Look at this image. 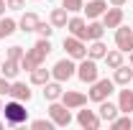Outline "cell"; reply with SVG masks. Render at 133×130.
Masks as SVG:
<instances>
[{
	"label": "cell",
	"mask_w": 133,
	"mask_h": 130,
	"mask_svg": "<svg viewBox=\"0 0 133 130\" xmlns=\"http://www.w3.org/2000/svg\"><path fill=\"white\" fill-rule=\"evenodd\" d=\"M49 54H51V41H49V38H38L31 49L23 54V59H21V69L33 71L36 66H41L44 61H46V56H49Z\"/></svg>",
	"instance_id": "cell-1"
},
{
	"label": "cell",
	"mask_w": 133,
	"mask_h": 130,
	"mask_svg": "<svg viewBox=\"0 0 133 130\" xmlns=\"http://www.w3.org/2000/svg\"><path fill=\"white\" fill-rule=\"evenodd\" d=\"M3 112H5V125H23L28 120V110L23 107L21 99H10L3 105Z\"/></svg>",
	"instance_id": "cell-2"
},
{
	"label": "cell",
	"mask_w": 133,
	"mask_h": 130,
	"mask_svg": "<svg viewBox=\"0 0 133 130\" xmlns=\"http://www.w3.org/2000/svg\"><path fill=\"white\" fill-rule=\"evenodd\" d=\"M113 92H115V82H113V79H95L87 97L92 99V102H102V99L110 97Z\"/></svg>",
	"instance_id": "cell-3"
},
{
	"label": "cell",
	"mask_w": 133,
	"mask_h": 130,
	"mask_svg": "<svg viewBox=\"0 0 133 130\" xmlns=\"http://www.w3.org/2000/svg\"><path fill=\"white\" fill-rule=\"evenodd\" d=\"M77 77L84 82V84H92L95 79H100V69H97V61L95 59H90V56H84L79 66H77Z\"/></svg>",
	"instance_id": "cell-4"
},
{
	"label": "cell",
	"mask_w": 133,
	"mask_h": 130,
	"mask_svg": "<svg viewBox=\"0 0 133 130\" xmlns=\"http://www.w3.org/2000/svg\"><path fill=\"white\" fill-rule=\"evenodd\" d=\"M74 74H77V66H74L72 59H59V61L54 64V69H51V77H54L56 82H62V84L69 82Z\"/></svg>",
	"instance_id": "cell-5"
},
{
	"label": "cell",
	"mask_w": 133,
	"mask_h": 130,
	"mask_svg": "<svg viewBox=\"0 0 133 130\" xmlns=\"http://www.w3.org/2000/svg\"><path fill=\"white\" fill-rule=\"evenodd\" d=\"M49 117L54 120L56 128H66L72 122V112H69V107H66L64 102H51L49 105Z\"/></svg>",
	"instance_id": "cell-6"
},
{
	"label": "cell",
	"mask_w": 133,
	"mask_h": 130,
	"mask_svg": "<svg viewBox=\"0 0 133 130\" xmlns=\"http://www.w3.org/2000/svg\"><path fill=\"white\" fill-rule=\"evenodd\" d=\"M64 51H66L69 59L82 61L84 56H87V44H84L82 38H77V36H66L64 38Z\"/></svg>",
	"instance_id": "cell-7"
},
{
	"label": "cell",
	"mask_w": 133,
	"mask_h": 130,
	"mask_svg": "<svg viewBox=\"0 0 133 130\" xmlns=\"http://www.w3.org/2000/svg\"><path fill=\"white\" fill-rule=\"evenodd\" d=\"M115 46L123 51V54H125V51H133V28H125L123 23L118 26L115 28Z\"/></svg>",
	"instance_id": "cell-8"
},
{
	"label": "cell",
	"mask_w": 133,
	"mask_h": 130,
	"mask_svg": "<svg viewBox=\"0 0 133 130\" xmlns=\"http://www.w3.org/2000/svg\"><path fill=\"white\" fill-rule=\"evenodd\" d=\"M87 95H82V92H74V89H66V92H62V102H64L69 110H79V107H84L87 105Z\"/></svg>",
	"instance_id": "cell-9"
},
{
	"label": "cell",
	"mask_w": 133,
	"mask_h": 130,
	"mask_svg": "<svg viewBox=\"0 0 133 130\" xmlns=\"http://www.w3.org/2000/svg\"><path fill=\"white\" fill-rule=\"evenodd\" d=\"M77 122H79L84 130H97L102 120H100V115H97V112H92V110H79V115H77Z\"/></svg>",
	"instance_id": "cell-10"
},
{
	"label": "cell",
	"mask_w": 133,
	"mask_h": 130,
	"mask_svg": "<svg viewBox=\"0 0 133 130\" xmlns=\"http://www.w3.org/2000/svg\"><path fill=\"white\" fill-rule=\"evenodd\" d=\"M66 28H69L72 36H77V38L87 41V20H84V18H79V16L69 18V20H66Z\"/></svg>",
	"instance_id": "cell-11"
},
{
	"label": "cell",
	"mask_w": 133,
	"mask_h": 130,
	"mask_svg": "<svg viewBox=\"0 0 133 130\" xmlns=\"http://www.w3.org/2000/svg\"><path fill=\"white\" fill-rule=\"evenodd\" d=\"M102 23H105V28H118L120 23H123V8H108L105 13H102Z\"/></svg>",
	"instance_id": "cell-12"
},
{
	"label": "cell",
	"mask_w": 133,
	"mask_h": 130,
	"mask_svg": "<svg viewBox=\"0 0 133 130\" xmlns=\"http://www.w3.org/2000/svg\"><path fill=\"white\" fill-rule=\"evenodd\" d=\"M100 120H105V122H113L118 115H120V110H118V105H113L110 99H102L100 102Z\"/></svg>",
	"instance_id": "cell-13"
},
{
	"label": "cell",
	"mask_w": 133,
	"mask_h": 130,
	"mask_svg": "<svg viewBox=\"0 0 133 130\" xmlns=\"http://www.w3.org/2000/svg\"><path fill=\"white\" fill-rule=\"evenodd\" d=\"M8 95H10L13 99H21V102H28V99L33 97L31 89H28V84H23V82H13L10 89H8Z\"/></svg>",
	"instance_id": "cell-14"
},
{
	"label": "cell",
	"mask_w": 133,
	"mask_h": 130,
	"mask_svg": "<svg viewBox=\"0 0 133 130\" xmlns=\"http://www.w3.org/2000/svg\"><path fill=\"white\" fill-rule=\"evenodd\" d=\"M82 10L87 13V18H92V20H95V18H100L105 10H108V0H90Z\"/></svg>",
	"instance_id": "cell-15"
},
{
	"label": "cell",
	"mask_w": 133,
	"mask_h": 130,
	"mask_svg": "<svg viewBox=\"0 0 133 130\" xmlns=\"http://www.w3.org/2000/svg\"><path fill=\"white\" fill-rule=\"evenodd\" d=\"M62 92H64V89H62V82H46V84H44V97L49 99V102H56V99H62Z\"/></svg>",
	"instance_id": "cell-16"
},
{
	"label": "cell",
	"mask_w": 133,
	"mask_h": 130,
	"mask_svg": "<svg viewBox=\"0 0 133 130\" xmlns=\"http://www.w3.org/2000/svg\"><path fill=\"white\" fill-rule=\"evenodd\" d=\"M38 23H41V18L36 16V13H23L21 20H18V28H21L23 33H31V31H36Z\"/></svg>",
	"instance_id": "cell-17"
},
{
	"label": "cell",
	"mask_w": 133,
	"mask_h": 130,
	"mask_svg": "<svg viewBox=\"0 0 133 130\" xmlns=\"http://www.w3.org/2000/svg\"><path fill=\"white\" fill-rule=\"evenodd\" d=\"M118 110L125 115L133 112V89H120V95H118Z\"/></svg>",
	"instance_id": "cell-18"
},
{
	"label": "cell",
	"mask_w": 133,
	"mask_h": 130,
	"mask_svg": "<svg viewBox=\"0 0 133 130\" xmlns=\"http://www.w3.org/2000/svg\"><path fill=\"white\" fill-rule=\"evenodd\" d=\"M113 82H115V84H120V87H128V84L133 82V66L128 69V66L120 64V66L115 69V77H113Z\"/></svg>",
	"instance_id": "cell-19"
},
{
	"label": "cell",
	"mask_w": 133,
	"mask_h": 130,
	"mask_svg": "<svg viewBox=\"0 0 133 130\" xmlns=\"http://www.w3.org/2000/svg\"><path fill=\"white\" fill-rule=\"evenodd\" d=\"M0 71H3V77H8V79H16L18 71H21V61H16V59H5V61L0 64Z\"/></svg>",
	"instance_id": "cell-20"
},
{
	"label": "cell",
	"mask_w": 133,
	"mask_h": 130,
	"mask_svg": "<svg viewBox=\"0 0 133 130\" xmlns=\"http://www.w3.org/2000/svg\"><path fill=\"white\" fill-rule=\"evenodd\" d=\"M105 54H108V46L102 44V38H97V41H92V46H87V56L90 59H105Z\"/></svg>",
	"instance_id": "cell-21"
},
{
	"label": "cell",
	"mask_w": 133,
	"mask_h": 130,
	"mask_svg": "<svg viewBox=\"0 0 133 130\" xmlns=\"http://www.w3.org/2000/svg\"><path fill=\"white\" fill-rule=\"evenodd\" d=\"M49 79H51V71H49V69H44V64L36 66V69L31 71V84H38V87H44Z\"/></svg>",
	"instance_id": "cell-22"
},
{
	"label": "cell",
	"mask_w": 133,
	"mask_h": 130,
	"mask_svg": "<svg viewBox=\"0 0 133 130\" xmlns=\"http://www.w3.org/2000/svg\"><path fill=\"white\" fill-rule=\"evenodd\" d=\"M66 13H69L66 8H54L51 10V26L54 28H66V20H69Z\"/></svg>",
	"instance_id": "cell-23"
},
{
	"label": "cell",
	"mask_w": 133,
	"mask_h": 130,
	"mask_svg": "<svg viewBox=\"0 0 133 130\" xmlns=\"http://www.w3.org/2000/svg\"><path fill=\"white\" fill-rule=\"evenodd\" d=\"M102 36H105V23H97V20L87 23V41H97Z\"/></svg>",
	"instance_id": "cell-24"
},
{
	"label": "cell",
	"mask_w": 133,
	"mask_h": 130,
	"mask_svg": "<svg viewBox=\"0 0 133 130\" xmlns=\"http://www.w3.org/2000/svg\"><path fill=\"white\" fill-rule=\"evenodd\" d=\"M18 23L13 20V18H0V38H8L10 33H16Z\"/></svg>",
	"instance_id": "cell-25"
},
{
	"label": "cell",
	"mask_w": 133,
	"mask_h": 130,
	"mask_svg": "<svg viewBox=\"0 0 133 130\" xmlns=\"http://www.w3.org/2000/svg\"><path fill=\"white\" fill-rule=\"evenodd\" d=\"M105 64L110 66V69H118V66L123 64V51H120V49L108 51V54H105Z\"/></svg>",
	"instance_id": "cell-26"
},
{
	"label": "cell",
	"mask_w": 133,
	"mask_h": 130,
	"mask_svg": "<svg viewBox=\"0 0 133 130\" xmlns=\"http://www.w3.org/2000/svg\"><path fill=\"white\" fill-rule=\"evenodd\" d=\"M110 125H113V130H131L133 128V120H131V115L123 112V117H115Z\"/></svg>",
	"instance_id": "cell-27"
},
{
	"label": "cell",
	"mask_w": 133,
	"mask_h": 130,
	"mask_svg": "<svg viewBox=\"0 0 133 130\" xmlns=\"http://www.w3.org/2000/svg\"><path fill=\"white\" fill-rule=\"evenodd\" d=\"M62 8H66L69 13H77L84 8V0H62Z\"/></svg>",
	"instance_id": "cell-28"
},
{
	"label": "cell",
	"mask_w": 133,
	"mask_h": 130,
	"mask_svg": "<svg viewBox=\"0 0 133 130\" xmlns=\"http://www.w3.org/2000/svg\"><path fill=\"white\" fill-rule=\"evenodd\" d=\"M36 33H38L41 38H49L51 33H54V26H51V23H38V26H36Z\"/></svg>",
	"instance_id": "cell-29"
},
{
	"label": "cell",
	"mask_w": 133,
	"mask_h": 130,
	"mask_svg": "<svg viewBox=\"0 0 133 130\" xmlns=\"http://www.w3.org/2000/svg\"><path fill=\"white\" fill-rule=\"evenodd\" d=\"M23 54H26V51L21 49V46H10L8 54H5V59H16V61H21V59H23Z\"/></svg>",
	"instance_id": "cell-30"
},
{
	"label": "cell",
	"mask_w": 133,
	"mask_h": 130,
	"mask_svg": "<svg viewBox=\"0 0 133 130\" xmlns=\"http://www.w3.org/2000/svg\"><path fill=\"white\" fill-rule=\"evenodd\" d=\"M31 128L33 130H51V128H54V120H33Z\"/></svg>",
	"instance_id": "cell-31"
},
{
	"label": "cell",
	"mask_w": 133,
	"mask_h": 130,
	"mask_svg": "<svg viewBox=\"0 0 133 130\" xmlns=\"http://www.w3.org/2000/svg\"><path fill=\"white\" fill-rule=\"evenodd\" d=\"M5 3H8L10 10H23L26 8V0H5Z\"/></svg>",
	"instance_id": "cell-32"
},
{
	"label": "cell",
	"mask_w": 133,
	"mask_h": 130,
	"mask_svg": "<svg viewBox=\"0 0 133 130\" xmlns=\"http://www.w3.org/2000/svg\"><path fill=\"white\" fill-rule=\"evenodd\" d=\"M8 89H10V79L8 77H0V97L8 95Z\"/></svg>",
	"instance_id": "cell-33"
},
{
	"label": "cell",
	"mask_w": 133,
	"mask_h": 130,
	"mask_svg": "<svg viewBox=\"0 0 133 130\" xmlns=\"http://www.w3.org/2000/svg\"><path fill=\"white\" fill-rule=\"evenodd\" d=\"M125 3H128V0H110V5H115V8H123Z\"/></svg>",
	"instance_id": "cell-34"
},
{
	"label": "cell",
	"mask_w": 133,
	"mask_h": 130,
	"mask_svg": "<svg viewBox=\"0 0 133 130\" xmlns=\"http://www.w3.org/2000/svg\"><path fill=\"white\" fill-rule=\"evenodd\" d=\"M5 8H8V3H5V0H0V16L5 13Z\"/></svg>",
	"instance_id": "cell-35"
},
{
	"label": "cell",
	"mask_w": 133,
	"mask_h": 130,
	"mask_svg": "<svg viewBox=\"0 0 133 130\" xmlns=\"http://www.w3.org/2000/svg\"><path fill=\"white\" fill-rule=\"evenodd\" d=\"M131 66H133V51H131Z\"/></svg>",
	"instance_id": "cell-36"
},
{
	"label": "cell",
	"mask_w": 133,
	"mask_h": 130,
	"mask_svg": "<svg viewBox=\"0 0 133 130\" xmlns=\"http://www.w3.org/2000/svg\"><path fill=\"white\" fill-rule=\"evenodd\" d=\"M0 112H3V102H0Z\"/></svg>",
	"instance_id": "cell-37"
},
{
	"label": "cell",
	"mask_w": 133,
	"mask_h": 130,
	"mask_svg": "<svg viewBox=\"0 0 133 130\" xmlns=\"http://www.w3.org/2000/svg\"><path fill=\"white\" fill-rule=\"evenodd\" d=\"M0 128H3V122H0Z\"/></svg>",
	"instance_id": "cell-38"
},
{
	"label": "cell",
	"mask_w": 133,
	"mask_h": 130,
	"mask_svg": "<svg viewBox=\"0 0 133 130\" xmlns=\"http://www.w3.org/2000/svg\"><path fill=\"white\" fill-rule=\"evenodd\" d=\"M0 64H3V61H0Z\"/></svg>",
	"instance_id": "cell-39"
},
{
	"label": "cell",
	"mask_w": 133,
	"mask_h": 130,
	"mask_svg": "<svg viewBox=\"0 0 133 130\" xmlns=\"http://www.w3.org/2000/svg\"><path fill=\"white\" fill-rule=\"evenodd\" d=\"M131 84H133V82H131Z\"/></svg>",
	"instance_id": "cell-40"
}]
</instances>
